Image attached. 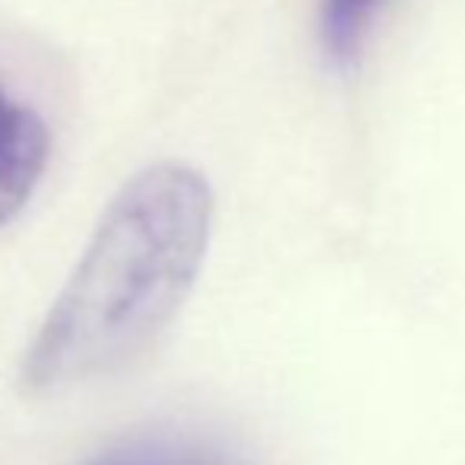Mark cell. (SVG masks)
Masks as SVG:
<instances>
[{
  "label": "cell",
  "instance_id": "4",
  "mask_svg": "<svg viewBox=\"0 0 465 465\" xmlns=\"http://www.w3.org/2000/svg\"><path fill=\"white\" fill-rule=\"evenodd\" d=\"M386 0H323L320 13V38L323 51L339 70L358 64L368 42V32Z\"/></svg>",
  "mask_w": 465,
  "mask_h": 465
},
{
  "label": "cell",
  "instance_id": "1",
  "mask_svg": "<svg viewBox=\"0 0 465 465\" xmlns=\"http://www.w3.org/2000/svg\"><path fill=\"white\" fill-rule=\"evenodd\" d=\"M213 190L196 168H143L108 203L19 361V390L51 396L114 377L155 342L200 276Z\"/></svg>",
  "mask_w": 465,
  "mask_h": 465
},
{
  "label": "cell",
  "instance_id": "2",
  "mask_svg": "<svg viewBox=\"0 0 465 465\" xmlns=\"http://www.w3.org/2000/svg\"><path fill=\"white\" fill-rule=\"evenodd\" d=\"M51 136L25 102L0 89V225L32 200L48 168Z\"/></svg>",
  "mask_w": 465,
  "mask_h": 465
},
{
  "label": "cell",
  "instance_id": "3",
  "mask_svg": "<svg viewBox=\"0 0 465 465\" xmlns=\"http://www.w3.org/2000/svg\"><path fill=\"white\" fill-rule=\"evenodd\" d=\"M83 465H234L225 453L178 434H134L108 443Z\"/></svg>",
  "mask_w": 465,
  "mask_h": 465
}]
</instances>
